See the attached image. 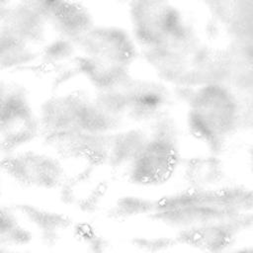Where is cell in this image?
<instances>
[{"label":"cell","instance_id":"5bb4252c","mask_svg":"<svg viewBox=\"0 0 253 253\" xmlns=\"http://www.w3.org/2000/svg\"><path fill=\"white\" fill-rule=\"evenodd\" d=\"M154 207V200L139 196H126L117 200L110 214L115 218H130L140 215L149 216Z\"/></svg>","mask_w":253,"mask_h":253},{"label":"cell","instance_id":"52a82bcc","mask_svg":"<svg viewBox=\"0 0 253 253\" xmlns=\"http://www.w3.org/2000/svg\"><path fill=\"white\" fill-rule=\"evenodd\" d=\"M1 171L14 183L35 189H54L65 181L60 161L34 150H15L0 160Z\"/></svg>","mask_w":253,"mask_h":253},{"label":"cell","instance_id":"8992f818","mask_svg":"<svg viewBox=\"0 0 253 253\" xmlns=\"http://www.w3.org/2000/svg\"><path fill=\"white\" fill-rule=\"evenodd\" d=\"M129 17L131 35L140 50L163 42L190 22L181 10L164 1L131 2Z\"/></svg>","mask_w":253,"mask_h":253},{"label":"cell","instance_id":"ba28073f","mask_svg":"<svg viewBox=\"0 0 253 253\" xmlns=\"http://www.w3.org/2000/svg\"><path fill=\"white\" fill-rule=\"evenodd\" d=\"M252 229L253 212L176 232L175 239L178 245L202 253H224L234 248L237 241Z\"/></svg>","mask_w":253,"mask_h":253},{"label":"cell","instance_id":"5b68a950","mask_svg":"<svg viewBox=\"0 0 253 253\" xmlns=\"http://www.w3.org/2000/svg\"><path fill=\"white\" fill-rule=\"evenodd\" d=\"M95 99L119 124L124 120L149 124L169 113L172 95L162 81L128 74L115 85L98 91Z\"/></svg>","mask_w":253,"mask_h":253},{"label":"cell","instance_id":"2e32d148","mask_svg":"<svg viewBox=\"0 0 253 253\" xmlns=\"http://www.w3.org/2000/svg\"><path fill=\"white\" fill-rule=\"evenodd\" d=\"M238 130L253 132V97L238 98Z\"/></svg>","mask_w":253,"mask_h":253},{"label":"cell","instance_id":"e0dca14e","mask_svg":"<svg viewBox=\"0 0 253 253\" xmlns=\"http://www.w3.org/2000/svg\"><path fill=\"white\" fill-rule=\"evenodd\" d=\"M224 253H253V245L243 246V247H234Z\"/></svg>","mask_w":253,"mask_h":253},{"label":"cell","instance_id":"30bf717a","mask_svg":"<svg viewBox=\"0 0 253 253\" xmlns=\"http://www.w3.org/2000/svg\"><path fill=\"white\" fill-rule=\"evenodd\" d=\"M48 25L59 38L78 42L94 26L88 10L78 3L43 2Z\"/></svg>","mask_w":253,"mask_h":253},{"label":"cell","instance_id":"6da1fadb","mask_svg":"<svg viewBox=\"0 0 253 253\" xmlns=\"http://www.w3.org/2000/svg\"><path fill=\"white\" fill-rule=\"evenodd\" d=\"M252 212L253 188L226 184L207 190L185 188L154 200L148 217L179 232Z\"/></svg>","mask_w":253,"mask_h":253},{"label":"cell","instance_id":"9a60e30c","mask_svg":"<svg viewBox=\"0 0 253 253\" xmlns=\"http://www.w3.org/2000/svg\"><path fill=\"white\" fill-rule=\"evenodd\" d=\"M133 243L145 250L148 253L160 252L163 250H168L177 244L175 236H160V237H140L133 240Z\"/></svg>","mask_w":253,"mask_h":253},{"label":"cell","instance_id":"4fadbf2b","mask_svg":"<svg viewBox=\"0 0 253 253\" xmlns=\"http://www.w3.org/2000/svg\"><path fill=\"white\" fill-rule=\"evenodd\" d=\"M16 210L0 205V245H21L29 242L31 232L20 222Z\"/></svg>","mask_w":253,"mask_h":253},{"label":"cell","instance_id":"277c9868","mask_svg":"<svg viewBox=\"0 0 253 253\" xmlns=\"http://www.w3.org/2000/svg\"><path fill=\"white\" fill-rule=\"evenodd\" d=\"M146 126V138L124 175L131 183L156 186L167 182L180 169L179 128L170 113Z\"/></svg>","mask_w":253,"mask_h":253},{"label":"cell","instance_id":"8fae6325","mask_svg":"<svg viewBox=\"0 0 253 253\" xmlns=\"http://www.w3.org/2000/svg\"><path fill=\"white\" fill-rule=\"evenodd\" d=\"M181 174L186 189L207 190L226 185V166L219 154H196L182 160Z\"/></svg>","mask_w":253,"mask_h":253},{"label":"cell","instance_id":"ac0fdd59","mask_svg":"<svg viewBox=\"0 0 253 253\" xmlns=\"http://www.w3.org/2000/svg\"><path fill=\"white\" fill-rule=\"evenodd\" d=\"M247 157H248V166H249L250 172H251V174L253 176V143L251 144V146L248 149Z\"/></svg>","mask_w":253,"mask_h":253},{"label":"cell","instance_id":"3957f363","mask_svg":"<svg viewBox=\"0 0 253 253\" xmlns=\"http://www.w3.org/2000/svg\"><path fill=\"white\" fill-rule=\"evenodd\" d=\"M186 124L198 143L219 154L238 130V98L220 83L194 87L188 96Z\"/></svg>","mask_w":253,"mask_h":253},{"label":"cell","instance_id":"9c48e42d","mask_svg":"<svg viewBox=\"0 0 253 253\" xmlns=\"http://www.w3.org/2000/svg\"><path fill=\"white\" fill-rule=\"evenodd\" d=\"M222 85L237 98L253 97V42H233L224 48Z\"/></svg>","mask_w":253,"mask_h":253},{"label":"cell","instance_id":"7c38bea8","mask_svg":"<svg viewBox=\"0 0 253 253\" xmlns=\"http://www.w3.org/2000/svg\"><path fill=\"white\" fill-rule=\"evenodd\" d=\"M16 210L23 219L40 229L49 242L54 241L57 233L67 228L70 224V220L65 215L29 204L18 205Z\"/></svg>","mask_w":253,"mask_h":253},{"label":"cell","instance_id":"7a4b0ae2","mask_svg":"<svg viewBox=\"0 0 253 253\" xmlns=\"http://www.w3.org/2000/svg\"><path fill=\"white\" fill-rule=\"evenodd\" d=\"M78 70L102 91L129 74L138 47L131 34L114 26H93L77 42Z\"/></svg>","mask_w":253,"mask_h":253}]
</instances>
